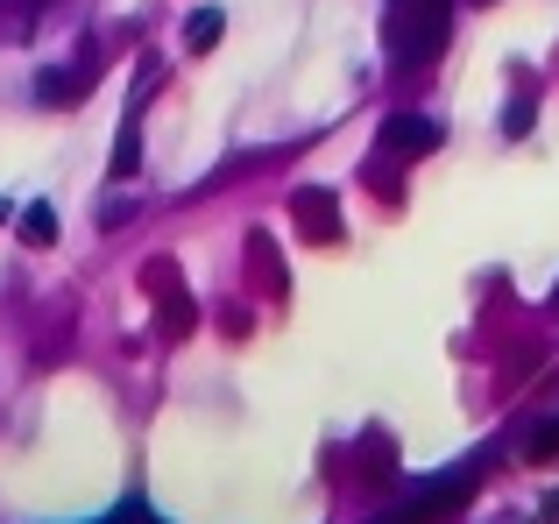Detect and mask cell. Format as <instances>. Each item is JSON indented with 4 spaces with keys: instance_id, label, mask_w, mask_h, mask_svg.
I'll return each instance as SVG.
<instances>
[{
    "instance_id": "1",
    "label": "cell",
    "mask_w": 559,
    "mask_h": 524,
    "mask_svg": "<svg viewBox=\"0 0 559 524\" xmlns=\"http://www.w3.org/2000/svg\"><path fill=\"white\" fill-rule=\"evenodd\" d=\"M453 36V0H390V22H382V43H390V64L418 71L447 50Z\"/></svg>"
},
{
    "instance_id": "2",
    "label": "cell",
    "mask_w": 559,
    "mask_h": 524,
    "mask_svg": "<svg viewBox=\"0 0 559 524\" xmlns=\"http://www.w3.org/2000/svg\"><path fill=\"white\" fill-rule=\"evenodd\" d=\"M467 497H475V468H461V475H439V483H425V497L396 503V511L382 517V524H439V517L467 511Z\"/></svg>"
},
{
    "instance_id": "3",
    "label": "cell",
    "mask_w": 559,
    "mask_h": 524,
    "mask_svg": "<svg viewBox=\"0 0 559 524\" xmlns=\"http://www.w3.org/2000/svg\"><path fill=\"white\" fill-rule=\"evenodd\" d=\"M382 150L404 156V164H418V156L439 150V128L425 121V114H390V121H382Z\"/></svg>"
},
{
    "instance_id": "4",
    "label": "cell",
    "mask_w": 559,
    "mask_h": 524,
    "mask_svg": "<svg viewBox=\"0 0 559 524\" xmlns=\"http://www.w3.org/2000/svg\"><path fill=\"white\" fill-rule=\"evenodd\" d=\"M85 85H93V71H43V79H36V93H43V107H79V99H85Z\"/></svg>"
},
{
    "instance_id": "5",
    "label": "cell",
    "mask_w": 559,
    "mask_h": 524,
    "mask_svg": "<svg viewBox=\"0 0 559 524\" xmlns=\"http://www.w3.org/2000/svg\"><path fill=\"white\" fill-rule=\"evenodd\" d=\"M14 235H22V249H50V241H57V213H50V206L36 199V206H22V221H14Z\"/></svg>"
},
{
    "instance_id": "6",
    "label": "cell",
    "mask_w": 559,
    "mask_h": 524,
    "mask_svg": "<svg viewBox=\"0 0 559 524\" xmlns=\"http://www.w3.org/2000/svg\"><path fill=\"white\" fill-rule=\"evenodd\" d=\"M219 28H227V14H219V8H199V14H191V22H185V50H213V43H219Z\"/></svg>"
},
{
    "instance_id": "7",
    "label": "cell",
    "mask_w": 559,
    "mask_h": 524,
    "mask_svg": "<svg viewBox=\"0 0 559 524\" xmlns=\"http://www.w3.org/2000/svg\"><path fill=\"white\" fill-rule=\"evenodd\" d=\"M298 221H305V235H312V241H333V199L326 192H305L298 199Z\"/></svg>"
},
{
    "instance_id": "8",
    "label": "cell",
    "mask_w": 559,
    "mask_h": 524,
    "mask_svg": "<svg viewBox=\"0 0 559 524\" xmlns=\"http://www.w3.org/2000/svg\"><path fill=\"white\" fill-rule=\"evenodd\" d=\"M559 454V418L552 426H538V440H532V461H552Z\"/></svg>"
},
{
    "instance_id": "9",
    "label": "cell",
    "mask_w": 559,
    "mask_h": 524,
    "mask_svg": "<svg viewBox=\"0 0 559 524\" xmlns=\"http://www.w3.org/2000/svg\"><path fill=\"white\" fill-rule=\"evenodd\" d=\"M503 128H510V135H524V128H532V99H510V114H503Z\"/></svg>"
},
{
    "instance_id": "10",
    "label": "cell",
    "mask_w": 559,
    "mask_h": 524,
    "mask_svg": "<svg viewBox=\"0 0 559 524\" xmlns=\"http://www.w3.org/2000/svg\"><path fill=\"white\" fill-rule=\"evenodd\" d=\"M107 524H156V517H150V511H142V503H128V511H114Z\"/></svg>"
},
{
    "instance_id": "11",
    "label": "cell",
    "mask_w": 559,
    "mask_h": 524,
    "mask_svg": "<svg viewBox=\"0 0 559 524\" xmlns=\"http://www.w3.org/2000/svg\"><path fill=\"white\" fill-rule=\"evenodd\" d=\"M552 312H559V284H552Z\"/></svg>"
},
{
    "instance_id": "12",
    "label": "cell",
    "mask_w": 559,
    "mask_h": 524,
    "mask_svg": "<svg viewBox=\"0 0 559 524\" xmlns=\"http://www.w3.org/2000/svg\"><path fill=\"white\" fill-rule=\"evenodd\" d=\"M0 227H8V206H0Z\"/></svg>"
}]
</instances>
